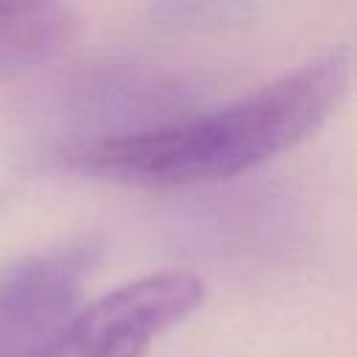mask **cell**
<instances>
[{
	"instance_id": "6da1fadb",
	"label": "cell",
	"mask_w": 357,
	"mask_h": 357,
	"mask_svg": "<svg viewBox=\"0 0 357 357\" xmlns=\"http://www.w3.org/2000/svg\"><path fill=\"white\" fill-rule=\"evenodd\" d=\"M351 75V53L335 47L282 78L206 114L78 145V173L145 184L187 187L240 176L304 142L332 114Z\"/></svg>"
},
{
	"instance_id": "7a4b0ae2",
	"label": "cell",
	"mask_w": 357,
	"mask_h": 357,
	"mask_svg": "<svg viewBox=\"0 0 357 357\" xmlns=\"http://www.w3.org/2000/svg\"><path fill=\"white\" fill-rule=\"evenodd\" d=\"M204 301V282L187 271H159L126 282L75 310L42 357H145L151 343Z\"/></svg>"
},
{
	"instance_id": "3957f363",
	"label": "cell",
	"mask_w": 357,
	"mask_h": 357,
	"mask_svg": "<svg viewBox=\"0 0 357 357\" xmlns=\"http://www.w3.org/2000/svg\"><path fill=\"white\" fill-rule=\"evenodd\" d=\"M86 254L61 248L0 268V357H42L78 310Z\"/></svg>"
},
{
	"instance_id": "277c9868",
	"label": "cell",
	"mask_w": 357,
	"mask_h": 357,
	"mask_svg": "<svg viewBox=\"0 0 357 357\" xmlns=\"http://www.w3.org/2000/svg\"><path fill=\"white\" fill-rule=\"evenodd\" d=\"M31 3H36V0H0V17L17 11V8H22V6H31Z\"/></svg>"
}]
</instances>
